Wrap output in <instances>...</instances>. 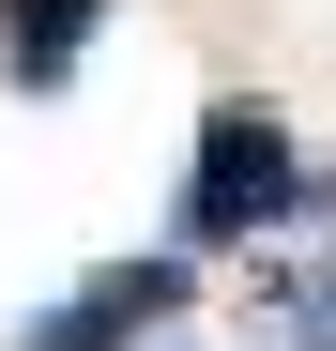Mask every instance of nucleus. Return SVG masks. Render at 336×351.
<instances>
[{"label":"nucleus","instance_id":"obj_1","mask_svg":"<svg viewBox=\"0 0 336 351\" xmlns=\"http://www.w3.org/2000/svg\"><path fill=\"white\" fill-rule=\"evenodd\" d=\"M291 199H306L291 123H275L260 92H214V107H199V168H184V245H260Z\"/></svg>","mask_w":336,"mask_h":351},{"label":"nucleus","instance_id":"obj_2","mask_svg":"<svg viewBox=\"0 0 336 351\" xmlns=\"http://www.w3.org/2000/svg\"><path fill=\"white\" fill-rule=\"evenodd\" d=\"M184 275H199V260H107V275H92V290H62L16 351H138L168 306H184Z\"/></svg>","mask_w":336,"mask_h":351},{"label":"nucleus","instance_id":"obj_3","mask_svg":"<svg viewBox=\"0 0 336 351\" xmlns=\"http://www.w3.org/2000/svg\"><path fill=\"white\" fill-rule=\"evenodd\" d=\"M92 16L107 0H0V62H16V92H62L92 62Z\"/></svg>","mask_w":336,"mask_h":351}]
</instances>
